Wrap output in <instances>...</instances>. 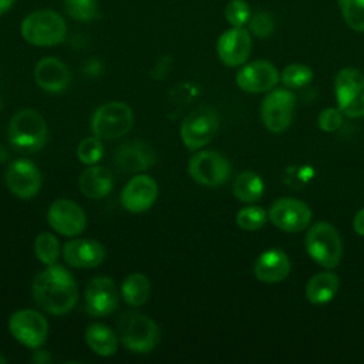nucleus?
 Listing matches in <instances>:
<instances>
[{
	"instance_id": "obj_39",
	"label": "nucleus",
	"mask_w": 364,
	"mask_h": 364,
	"mask_svg": "<svg viewBox=\"0 0 364 364\" xmlns=\"http://www.w3.org/2000/svg\"><path fill=\"white\" fill-rule=\"evenodd\" d=\"M16 0H0V16L4 14L6 11H9L11 9V6L14 4Z\"/></svg>"
},
{
	"instance_id": "obj_40",
	"label": "nucleus",
	"mask_w": 364,
	"mask_h": 364,
	"mask_svg": "<svg viewBox=\"0 0 364 364\" xmlns=\"http://www.w3.org/2000/svg\"><path fill=\"white\" fill-rule=\"evenodd\" d=\"M4 363H7V358L0 353V364H4Z\"/></svg>"
},
{
	"instance_id": "obj_35",
	"label": "nucleus",
	"mask_w": 364,
	"mask_h": 364,
	"mask_svg": "<svg viewBox=\"0 0 364 364\" xmlns=\"http://www.w3.org/2000/svg\"><path fill=\"white\" fill-rule=\"evenodd\" d=\"M247 24H249V31L260 38L269 37L274 30V21H273L272 16L266 11L253 13L250 16Z\"/></svg>"
},
{
	"instance_id": "obj_12",
	"label": "nucleus",
	"mask_w": 364,
	"mask_h": 364,
	"mask_svg": "<svg viewBox=\"0 0 364 364\" xmlns=\"http://www.w3.org/2000/svg\"><path fill=\"white\" fill-rule=\"evenodd\" d=\"M296 97L284 88L270 90L262 102V121L272 132L284 131L293 119Z\"/></svg>"
},
{
	"instance_id": "obj_30",
	"label": "nucleus",
	"mask_w": 364,
	"mask_h": 364,
	"mask_svg": "<svg viewBox=\"0 0 364 364\" xmlns=\"http://www.w3.org/2000/svg\"><path fill=\"white\" fill-rule=\"evenodd\" d=\"M313 80V71L310 67L299 63L289 64L280 74V81L287 88H301L310 84Z\"/></svg>"
},
{
	"instance_id": "obj_6",
	"label": "nucleus",
	"mask_w": 364,
	"mask_h": 364,
	"mask_svg": "<svg viewBox=\"0 0 364 364\" xmlns=\"http://www.w3.org/2000/svg\"><path fill=\"white\" fill-rule=\"evenodd\" d=\"M134 125L132 108L122 101L100 105L91 118V131L100 139L112 141L124 136Z\"/></svg>"
},
{
	"instance_id": "obj_28",
	"label": "nucleus",
	"mask_w": 364,
	"mask_h": 364,
	"mask_svg": "<svg viewBox=\"0 0 364 364\" xmlns=\"http://www.w3.org/2000/svg\"><path fill=\"white\" fill-rule=\"evenodd\" d=\"M34 253L43 264H55L61 253V246L57 236L50 232H41L37 235L34 240Z\"/></svg>"
},
{
	"instance_id": "obj_25",
	"label": "nucleus",
	"mask_w": 364,
	"mask_h": 364,
	"mask_svg": "<svg viewBox=\"0 0 364 364\" xmlns=\"http://www.w3.org/2000/svg\"><path fill=\"white\" fill-rule=\"evenodd\" d=\"M340 287L338 276L333 272H320L310 277L306 284V299L311 304H326L334 299Z\"/></svg>"
},
{
	"instance_id": "obj_7",
	"label": "nucleus",
	"mask_w": 364,
	"mask_h": 364,
	"mask_svg": "<svg viewBox=\"0 0 364 364\" xmlns=\"http://www.w3.org/2000/svg\"><path fill=\"white\" fill-rule=\"evenodd\" d=\"M337 108L348 118L364 117V74L357 68H341L334 78Z\"/></svg>"
},
{
	"instance_id": "obj_8",
	"label": "nucleus",
	"mask_w": 364,
	"mask_h": 364,
	"mask_svg": "<svg viewBox=\"0 0 364 364\" xmlns=\"http://www.w3.org/2000/svg\"><path fill=\"white\" fill-rule=\"evenodd\" d=\"M219 128V114L212 107H199L191 111L181 125V138L191 151L208 145Z\"/></svg>"
},
{
	"instance_id": "obj_26",
	"label": "nucleus",
	"mask_w": 364,
	"mask_h": 364,
	"mask_svg": "<svg viewBox=\"0 0 364 364\" xmlns=\"http://www.w3.org/2000/svg\"><path fill=\"white\" fill-rule=\"evenodd\" d=\"M232 191L237 200L243 203H255L263 196L264 183L256 172L245 171L236 176Z\"/></svg>"
},
{
	"instance_id": "obj_38",
	"label": "nucleus",
	"mask_w": 364,
	"mask_h": 364,
	"mask_svg": "<svg viewBox=\"0 0 364 364\" xmlns=\"http://www.w3.org/2000/svg\"><path fill=\"white\" fill-rule=\"evenodd\" d=\"M31 361L37 363V364H46V363L50 361V355L44 350H37V351H34V354L31 357Z\"/></svg>"
},
{
	"instance_id": "obj_3",
	"label": "nucleus",
	"mask_w": 364,
	"mask_h": 364,
	"mask_svg": "<svg viewBox=\"0 0 364 364\" xmlns=\"http://www.w3.org/2000/svg\"><path fill=\"white\" fill-rule=\"evenodd\" d=\"M117 327L121 344L136 354H146L152 351L161 340L159 326L142 313H122Z\"/></svg>"
},
{
	"instance_id": "obj_34",
	"label": "nucleus",
	"mask_w": 364,
	"mask_h": 364,
	"mask_svg": "<svg viewBox=\"0 0 364 364\" xmlns=\"http://www.w3.org/2000/svg\"><path fill=\"white\" fill-rule=\"evenodd\" d=\"M250 16V7L245 0H230L225 7V18L232 27H243Z\"/></svg>"
},
{
	"instance_id": "obj_16",
	"label": "nucleus",
	"mask_w": 364,
	"mask_h": 364,
	"mask_svg": "<svg viewBox=\"0 0 364 364\" xmlns=\"http://www.w3.org/2000/svg\"><path fill=\"white\" fill-rule=\"evenodd\" d=\"M280 81L277 68L266 60H256L240 67L236 74L237 87L250 94L267 92Z\"/></svg>"
},
{
	"instance_id": "obj_18",
	"label": "nucleus",
	"mask_w": 364,
	"mask_h": 364,
	"mask_svg": "<svg viewBox=\"0 0 364 364\" xmlns=\"http://www.w3.org/2000/svg\"><path fill=\"white\" fill-rule=\"evenodd\" d=\"M219 60L228 67H239L246 63L252 51L250 31L245 27H232L220 34L216 44Z\"/></svg>"
},
{
	"instance_id": "obj_31",
	"label": "nucleus",
	"mask_w": 364,
	"mask_h": 364,
	"mask_svg": "<svg viewBox=\"0 0 364 364\" xmlns=\"http://www.w3.org/2000/svg\"><path fill=\"white\" fill-rule=\"evenodd\" d=\"M267 212L256 205H249L237 210L236 225L243 230H259L266 225Z\"/></svg>"
},
{
	"instance_id": "obj_23",
	"label": "nucleus",
	"mask_w": 364,
	"mask_h": 364,
	"mask_svg": "<svg viewBox=\"0 0 364 364\" xmlns=\"http://www.w3.org/2000/svg\"><path fill=\"white\" fill-rule=\"evenodd\" d=\"M80 191L90 199H101L112 189L111 172L100 165H90L85 168L78 179Z\"/></svg>"
},
{
	"instance_id": "obj_20",
	"label": "nucleus",
	"mask_w": 364,
	"mask_h": 364,
	"mask_svg": "<svg viewBox=\"0 0 364 364\" xmlns=\"http://www.w3.org/2000/svg\"><path fill=\"white\" fill-rule=\"evenodd\" d=\"M64 262L75 269H92L105 259V247L94 239H71L63 246Z\"/></svg>"
},
{
	"instance_id": "obj_17",
	"label": "nucleus",
	"mask_w": 364,
	"mask_h": 364,
	"mask_svg": "<svg viewBox=\"0 0 364 364\" xmlns=\"http://www.w3.org/2000/svg\"><path fill=\"white\" fill-rule=\"evenodd\" d=\"M156 181L146 173L132 176L121 191V205L131 213H142L148 210L156 200Z\"/></svg>"
},
{
	"instance_id": "obj_22",
	"label": "nucleus",
	"mask_w": 364,
	"mask_h": 364,
	"mask_svg": "<svg viewBox=\"0 0 364 364\" xmlns=\"http://www.w3.org/2000/svg\"><path fill=\"white\" fill-rule=\"evenodd\" d=\"M290 259L279 247L267 249L259 255L253 272L257 280L263 283H279L290 273Z\"/></svg>"
},
{
	"instance_id": "obj_13",
	"label": "nucleus",
	"mask_w": 364,
	"mask_h": 364,
	"mask_svg": "<svg viewBox=\"0 0 364 364\" xmlns=\"http://www.w3.org/2000/svg\"><path fill=\"white\" fill-rule=\"evenodd\" d=\"M4 181L9 191L20 199H31L41 189V173L36 164L26 158L14 159L9 164Z\"/></svg>"
},
{
	"instance_id": "obj_27",
	"label": "nucleus",
	"mask_w": 364,
	"mask_h": 364,
	"mask_svg": "<svg viewBox=\"0 0 364 364\" xmlns=\"http://www.w3.org/2000/svg\"><path fill=\"white\" fill-rule=\"evenodd\" d=\"M151 294L149 279L139 272L128 274L121 284V296L131 307L142 306Z\"/></svg>"
},
{
	"instance_id": "obj_1",
	"label": "nucleus",
	"mask_w": 364,
	"mask_h": 364,
	"mask_svg": "<svg viewBox=\"0 0 364 364\" xmlns=\"http://www.w3.org/2000/svg\"><path fill=\"white\" fill-rule=\"evenodd\" d=\"M31 293L36 304L54 316L70 313L78 300L74 276L60 264H50L33 279Z\"/></svg>"
},
{
	"instance_id": "obj_9",
	"label": "nucleus",
	"mask_w": 364,
	"mask_h": 364,
	"mask_svg": "<svg viewBox=\"0 0 364 364\" xmlns=\"http://www.w3.org/2000/svg\"><path fill=\"white\" fill-rule=\"evenodd\" d=\"M188 173L196 183L215 188L228 182L232 168L222 154L203 149L191 156L188 162Z\"/></svg>"
},
{
	"instance_id": "obj_2",
	"label": "nucleus",
	"mask_w": 364,
	"mask_h": 364,
	"mask_svg": "<svg viewBox=\"0 0 364 364\" xmlns=\"http://www.w3.org/2000/svg\"><path fill=\"white\" fill-rule=\"evenodd\" d=\"M9 142L23 154H34L44 148L48 139V128L43 115L31 108L17 111L7 127Z\"/></svg>"
},
{
	"instance_id": "obj_10",
	"label": "nucleus",
	"mask_w": 364,
	"mask_h": 364,
	"mask_svg": "<svg viewBox=\"0 0 364 364\" xmlns=\"http://www.w3.org/2000/svg\"><path fill=\"white\" fill-rule=\"evenodd\" d=\"M9 330L14 340L27 348H38L48 336L46 317L33 309H20L9 318Z\"/></svg>"
},
{
	"instance_id": "obj_11",
	"label": "nucleus",
	"mask_w": 364,
	"mask_h": 364,
	"mask_svg": "<svg viewBox=\"0 0 364 364\" xmlns=\"http://www.w3.org/2000/svg\"><path fill=\"white\" fill-rule=\"evenodd\" d=\"M267 218L277 229L296 233L309 228L311 210L303 200L294 198H279L272 203Z\"/></svg>"
},
{
	"instance_id": "obj_4",
	"label": "nucleus",
	"mask_w": 364,
	"mask_h": 364,
	"mask_svg": "<svg viewBox=\"0 0 364 364\" xmlns=\"http://www.w3.org/2000/svg\"><path fill=\"white\" fill-rule=\"evenodd\" d=\"M21 37L37 47H53L65 40V20L55 11L44 9L30 13L20 26Z\"/></svg>"
},
{
	"instance_id": "obj_37",
	"label": "nucleus",
	"mask_w": 364,
	"mask_h": 364,
	"mask_svg": "<svg viewBox=\"0 0 364 364\" xmlns=\"http://www.w3.org/2000/svg\"><path fill=\"white\" fill-rule=\"evenodd\" d=\"M353 229H354V232H355L357 235L364 236V208H361V209L355 213V216H354V219H353Z\"/></svg>"
},
{
	"instance_id": "obj_33",
	"label": "nucleus",
	"mask_w": 364,
	"mask_h": 364,
	"mask_svg": "<svg viewBox=\"0 0 364 364\" xmlns=\"http://www.w3.org/2000/svg\"><path fill=\"white\" fill-rule=\"evenodd\" d=\"M67 14L78 21H91L98 16L97 0H63Z\"/></svg>"
},
{
	"instance_id": "obj_14",
	"label": "nucleus",
	"mask_w": 364,
	"mask_h": 364,
	"mask_svg": "<svg viewBox=\"0 0 364 364\" xmlns=\"http://www.w3.org/2000/svg\"><path fill=\"white\" fill-rule=\"evenodd\" d=\"M119 291L108 276H97L85 287V311L92 317H104L117 310Z\"/></svg>"
},
{
	"instance_id": "obj_21",
	"label": "nucleus",
	"mask_w": 364,
	"mask_h": 364,
	"mask_svg": "<svg viewBox=\"0 0 364 364\" xmlns=\"http://www.w3.org/2000/svg\"><path fill=\"white\" fill-rule=\"evenodd\" d=\"M36 84L46 92L60 94L71 82V74L67 65L55 57H44L34 67Z\"/></svg>"
},
{
	"instance_id": "obj_15",
	"label": "nucleus",
	"mask_w": 364,
	"mask_h": 364,
	"mask_svg": "<svg viewBox=\"0 0 364 364\" xmlns=\"http://www.w3.org/2000/svg\"><path fill=\"white\" fill-rule=\"evenodd\" d=\"M47 222L57 233L74 237L85 229L87 216L77 202L71 199H57L47 210Z\"/></svg>"
},
{
	"instance_id": "obj_5",
	"label": "nucleus",
	"mask_w": 364,
	"mask_h": 364,
	"mask_svg": "<svg viewBox=\"0 0 364 364\" xmlns=\"http://www.w3.org/2000/svg\"><path fill=\"white\" fill-rule=\"evenodd\" d=\"M304 246L309 256L324 269L338 266L343 255V243L337 229L328 222H317L307 229Z\"/></svg>"
},
{
	"instance_id": "obj_36",
	"label": "nucleus",
	"mask_w": 364,
	"mask_h": 364,
	"mask_svg": "<svg viewBox=\"0 0 364 364\" xmlns=\"http://www.w3.org/2000/svg\"><path fill=\"white\" fill-rule=\"evenodd\" d=\"M318 128L326 132L337 131L343 124V112L338 108H326L318 114Z\"/></svg>"
},
{
	"instance_id": "obj_19",
	"label": "nucleus",
	"mask_w": 364,
	"mask_h": 364,
	"mask_svg": "<svg viewBox=\"0 0 364 364\" xmlns=\"http://www.w3.org/2000/svg\"><path fill=\"white\" fill-rule=\"evenodd\" d=\"M114 159L121 171L128 173H141L155 164L156 155L149 142L134 139L118 146Z\"/></svg>"
},
{
	"instance_id": "obj_24",
	"label": "nucleus",
	"mask_w": 364,
	"mask_h": 364,
	"mask_svg": "<svg viewBox=\"0 0 364 364\" xmlns=\"http://www.w3.org/2000/svg\"><path fill=\"white\" fill-rule=\"evenodd\" d=\"M85 344L100 357H111L118 350V334L102 323H92L84 333Z\"/></svg>"
},
{
	"instance_id": "obj_29",
	"label": "nucleus",
	"mask_w": 364,
	"mask_h": 364,
	"mask_svg": "<svg viewBox=\"0 0 364 364\" xmlns=\"http://www.w3.org/2000/svg\"><path fill=\"white\" fill-rule=\"evenodd\" d=\"M338 7L346 24L357 33H364V0H338Z\"/></svg>"
},
{
	"instance_id": "obj_32",
	"label": "nucleus",
	"mask_w": 364,
	"mask_h": 364,
	"mask_svg": "<svg viewBox=\"0 0 364 364\" xmlns=\"http://www.w3.org/2000/svg\"><path fill=\"white\" fill-rule=\"evenodd\" d=\"M104 156V145L98 136L84 138L77 146V158L84 165H95Z\"/></svg>"
}]
</instances>
